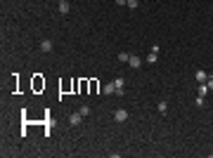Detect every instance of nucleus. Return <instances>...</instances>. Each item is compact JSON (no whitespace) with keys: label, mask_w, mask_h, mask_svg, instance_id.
Masks as SVG:
<instances>
[{"label":"nucleus","mask_w":213,"mask_h":158,"mask_svg":"<svg viewBox=\"0 0 213 158\" xmlns=\"http://www.w3.org/2000/svg\"><path fill=\"white\" fill-rule=\"evenodd\" d=\"M126 118H128V111H123V109L114 111V121H116V123H123Z\"/></svg>","instance_id":"f257e3e1"},{"label":"nucleus","mask_w":213,"mask_h":158,"mask_svg":"<svg viewBox=\"0 0 213 158\" xmlns=\"http://www.w3.org/2000/svg\"><path fill=\"white\" fill-rule=\"evenodd\" d=\"M57 7H59V12H62V14H69V2H66V0H57Z\"/></svg>","instance_id":"f03ea898"},{"label":"nucleus","mask_w":213,"mask_h":158,"mask_svg":"<svg viewBox=\"0 0 213 158\" xmlns=\"http://www.w3.org/2000/svg\"><path fill=\"white\" fill-rule=\"evenodd\" d=\"M194 78H197L199 83H206V80H208V73H206V71H204V69H199L197 73H194Z\"/></svg>","instance_id":"7ed1b4c3"},{"label":"nucleus","mask_w":213,"mask_h":158,"mask_svg":"<svg viewBox=\"0 0 213 158\" xmlns=\"http://www.w3.org/2000/svg\"><path fill=\"white\" fill-rule=\"evenodd\" d=\"M128 64H130V69H140V64H142V59H140V57H133V54H130Z\"/></svg>","instance_id":"20e7f679"},{"label":"nucleus","mask_w":213,"mask_h":158,"mask_svg":"<svg viewBox=\"0 0 213 158\" xmlns=\"http://www.w3.org/2000/svg\"><path fill=\"white\" fill-rule=\"evenodd\" d=\"M104 95H116V83H106L104 85Z\"/></svg>","instance_id":"39448f33"},{"label":"nucleus","mask_w":213,"mask_h":158,"mask_svg":"<svg viewBox=\"0 0 213 158\" xmlns=\"http://www.w3.org/2000/svg\"><path fill=\"white\" fill-rule=\"evenodd\" d=\"M81 118H83V116H81L78 111H76V113H71V116H69V123H71V125H78V123H81Z\"/></svg>","instance_id":"423d86ee"},{"label":"nucleus","mask_w":213,"mask_h":158,"mask_svg":"<svg viewBox=\"0 0 213 158\" xmlns=\"http://www.w3.org/2000/svg\"><path fill=\"white\" fill-rule=\"evenodd\" d=\"M40 50H43V52H50V50H52V40H43L40 42Z\"/></svg>","instance_id":"0eeeda50"},{"label":"nucleus","mask_w":213,"mask_h":158,"mask_svg":"<svg viewBox=\"0 0 213 158\" xmlns=\"http://www.w3.org/2000/svg\"><path fill=\"white\" fill-rule=\"evenodd\" d=\"M156 59H159V52H149V57H147V62H149V64H154Z\"/></svg>","instance_id":"6e6552de"},{"label":"nucleus","mask_w":213,"mask_h":158,"mask_svg":"<svg viewBox=\"0 0 213 158\" xmlns=\"http://www.w3.org/2000/svg\"><path fill=\"white\" fill-rule=\"evenodd\" d=\"M206 92H208V85L201 83V87H199V97H206Z\"/></svg>","instance_id":"1a4fd4ad"},{"label":"nucleus","mask_w":213,"mask_h":158,"mask_svg":"<svg viewBox=\"0 0 213 158\" xmlns=\"http://www.w3.org/2000/svg\"><path fill=\"white\" fill-rule=\"evenodd\" d=\"M114 83H116V90H123V85H126V80H123V78H116Z\"/></svg>","instance_id":"9d476101"},{"label":"nucleus","mask_w":213,"mask_h":158,"mask_svg":"<svg viewBox=\"0 0 213 158\" xmlns=\"http://www.w3.org/2000/svg\"><path fill=\"white\" fill-rule=\"evenodd\" d=\"M128 59H130V54H128V52H121V54H118V62H128Z\"/></svg>","instance_id":"9b49d317"},{"label":"nucleus","mask_w":213,"mask_h":158,"mask_svg":"<svg viewBox=\"0 0 213 158\" xmlns=\"http://www.w3.org/2000/svg\"><path fill=\"white\" fill-rule=\"evenodd\" d=\"M78 113H81V116H88V113H90V106H81Z\"/></svg>","instance_id":"f8f14e48"},{"label":"nucleus","mask_w":213,"mask_h":158,"mask_svg":"<svg viewBox=\"0 0 213 158\" xmlns=\"http://www.w3.org/2000/svg\"><path fill=\"white\" fill-rule=\"evenodd\" d=\"M159 111H161V113H166V111H168V104H166V101H161V104H159Z\"/></svg>","instance_id":"ddd939ff"},{"label":"nucleus","mask_w":213,"mask_h":158,"mask_svg":"<svg viewBox=\"0 0 213 158\" xmlns=\"http://www.w3.org/2000/svg\"><path fill=\"white\" fill-rule=\"evenodd\" d=\"M128 7H130V10H138V0H128Z\"/></svg>","instance_id":"4468645a"},{"label":"nucleus","mask_w":213,"mask_h":158,"mask_svg":"<svg viewBox=\"0 0 213 158\" xmlns=\"http://www.w3.org/2000/svg\"><path fill=\"white\" fill-rule=\"evenodd\" d=\"M206 85H208V90H213V78H211V80H206Z\"/></svg>","instance_id":"2eb2a0df"},{"label":"nucleus","mask_w":213,"mask_h":158,"mask_svg":"<svg viewBox=\"0 0 213 158\" xmlns=\"http://www.w3.org/2000/svg\"><path fill=\"white\" fill-rule=\"evenodd\" d=\"M116 5H128V0H116Z\"/></svg>","instance_id":"dca6fc26"}]
</instances>
